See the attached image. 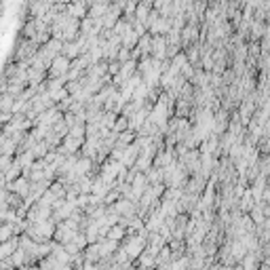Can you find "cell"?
<instances>
[{
  "mask_svg": "<svg viewBox=\"0 0 270 270\" xmlns=\"http://www.w3.org/2000/svg\"><path fill=\"white\" fill-rule=\"evenodd\" d=\"M11 262H13V266H15V268H26V264H28V253L19 247V249L11 256Z\"/></svg>",
  "mask_w": 270,
  "mask_h": 270,
  "instance_id": "cb8c5ba5",
  "label": "cell"
},
{
  "mask_svg": "<svg viewBox=\"0 0 270 270\" xmlns=\"http://www.w3.org/2000/svg\"><path fill=\"white\" fill-rule=\"evenodd\" d=\"M38 266H41L43 270H61V262L57 260V258H53V256H49V258H43L41 262H38Z\"/></svg>",
  "mask_w": 270,
  "mask_h": 270,
  "instance_id": "7402d4cb",
  "label": "cell"
},
{
  "mask_svg": "<svg viewBox=\"0 0 270 270\" xmlns=\"http://www.w3.org/2000/svg\"><path fill=\"white\" fill-rule=\"evenodd\" d=\"M61 55H66L68 59H78L83 55V46H81V43L78 41H74V43H66L63 45V51H61Z\"/></svg>",
  "mask_w": 270,
  "mask_h": 270,
  "instance_id": "9a60e30c",
  "label": "cell"
},
{
  "mask_svg": "<svg viewBox=\"0 0 270 270\" xmlns=\"http://www.w3.org/2000/svg\"><path fill=\"white\" fill-rule=\"evenodd\" d=\"M260 46H262V53H270V26H268V32L264 34V38L260 41Z\"/></svg>",
  "mask_w": 270,
  "mask_h": 270,
  "instance_id": "d590c367",
  "label": "cell"
},
{
  "mask_svg": "<svg viewBox=\"0 0 270 270\" xmlns=\"http://www.w3.org/2000/svg\"><path fill=\"white\" fill-rule=\"evenodd\" d=\"M137 49L141 53V57H144V55H152V36H150V34L141 36L139 43H137Z\"/></svg>",
  "mask_w": 270,
  "mask_h": 270,
  "instance_id": "44dd1931",
  "label": "cell"
},
{
  "mask_svg": "<svg viewBox=\"0 0 270 270\" xmlns=\"http://www.w3.org/2000/svg\"><path fill=\"white\" fill-rule=\"evenodd\" d=\"M131 129V123H129V118L127 116H118V121H116V125H114V133H125V131H129Z\"/></svg>",
  "mask_w": 270,
  "mask_h": 270,
  "instance_id": "f1b7e54d",
  "label": "cell"
},
{
  "mask_svg": "<svg viewBox=\"0 0 270 270\" xmlns=\"http://www.w3.org/2000/svg\"><path fill=\"white\" fill-rule=\"evenodd\" d=\"M0 152H2L4 156H13L15 152H19V144L15 139H11L9 135H2V137H0Z\"/></svg>",
  "mask_w": 270,
  "mask_h": 270,
  "instance_id": "4fadbf2b",
  "label": "cell"
},
{
  "mask_svg": "<svg viewBox=\"0 0 270 270\" xmlns=\"http://www.w3.org/2000/svg\"><path fill=\"white\" fill-rule=\"evenodd\" d=\"M152 9H154V6H150V4H146V2H139V4H137V11H135V19L146 23L148 17H150V13H152Z\"/></svg>",
  "mask_w": 270,
  "mask_h": 270,
  "instance_id": "603a6c76",
  "label": "cell"
},
{
  "mask_svg": "<svg viewBox=\"0 0 270 270\" xmlns=\"http://www.w3.org/2000/svg\"><path fill=\"white\" fill-rule=\"evenodd\" d=\"M258 70H260V72H268L270 74V53H262V57L258 61Z\"/></svg>",
  "mask_w": 270,
  "mask_h": 270,
  "instance_id": "836d02e7",
  "label": "cell"
},
{
  "mask_svg": "<svg viewBox=\"0 0 270 270\" xmlns=\"http://www.w3.org/2000/svg\"><path fill=\"white\" fill-rule=\"evenodd\" d=\"M256 198H253V192H251V188H247L245 190V194L241 196V201H239V209L243 211V213H249L253 207H256Z\"/></svg>",
  "mask_w": 270,
  "mask_h": 270,
  "instance_id": "2e32d148",
  "label": "cell"
},
{
  "mask_svg": "<svg viewBox=\"0 0 270 270\" xmlns=\"http://www.w3.org/2000/svg\"><path fill=\"white\" fill-rule=\"evenodd\" d=\"M131 59H133V57H131V51L123 46L121 53H118V61H121V63H127V61H131Z\"/></svg>",
  "mask_w": 270,
  "mask_h": 270,
  "instance_id": "74e56055",
  "label": "cell"
},
{
  "mask_svg": "<svg viewBox=\"0 0 270 270\" xmlns=\"http://www.w3.org/2000/svg\"><path fill=\"white\" fill-rule=\"evenodd\" d=\"M112 188H114V186H110L104 178L97 176V178L93 180V192H91V194H95V196H101V198H104V201H106V196H108V192H110V190H112Z\"/></svg>",
  "mask_w": 270,
  "mask_h": 270,
  "instance_id": "9c48e42d",
  "label": "cell"
},
{
  "mask_svg": "<svg viewBox=\"0 0 270 270\" xmlns=\"http://www.w3.org/2000/svg\"><path fill=\"white\" fill-rule=\"evenodd\" d=\"M6 188L11 190V192H15L17 196H21L23 201H26V198L30 196V188H32V181L28 180V178H19V180H15L13 184H6Z\"/></svg>",
  "mask_w": 270,
  "mask_h": 270,
  "instance_id": "5b68a950",
  "label": "cell"
},
{
  "mask_svg": "<svg viewBox=\"0 0 270 270\" xmlns=\"http://www.w3.org/2000/svg\"><path fill=\"white\" fill-rule=\"evenodd\" d=\"M121 19H123V9L118 4H110L108 6V13L104 15V28L106 30H112Z\"/></svg>",
  "mask_w": 270,
  "mask_h": 270,
  "instance_id": "8992f818",
  "label": "cell"
},
{
  "mask_svg": "<svg viewBox=\"0 0 270 270\" xmlns=\"http://www.w3.org/2000/svg\"><path fill=\"white\" fill-rule=\"evenodd\" d=\"M125 236H129V230H127L125 226H121V224H116V226L110 228V232H108L106 239H112V241H123Z\"/></svg>",
  "mask_w": 270,
  "mask_h": 270,
  "instance_id": "ffe728a7",
  "label": "cell"
},
{
  "mask_svg": "<svg viewBox=\"0 0 270 270\" xmlns=\"http://www.w3.org/2000/svg\"><path fill=\"white\" fill-rule=\"evenodd\" d=\"M260 169H262V176L270 180V154L260 156Z\"/></svg>",
  "mask_w": 270,
  "mask_h": 270,
  "instance_id": "d6a6232c",
  "label": "cell"
},
{
  "mask_svg": "<svg viewBox=\"0 0 270 270\" xmlns=\"http://www.w3.org/2000/svg\"><path fill=\"white\" fill-rule=\"evenodd\" d=\"M81 232L78 228L74 226H70L68 222H61V224H57V232H55V241L61 243V245H68V243H72L76 239V234Z\"/></svg>",
  "mask_w": 270,
  "mask_h": 270,
  "instance_id": "3957f363",
  "label": "cell"
},
{
  "mask_svg": "<svg viewBox=\"0 0 270 270\" xmlns=\"http://www.w3.org/2000/svg\"><path fill=\"white\" fill-rule=\"evenodd\" d=\"M66 13L70 15V17H76V19H85V17H89V6H85V4H81V2H70L68 4V9H66Z\"/></svg>",
  "mask_w": 270,
  "mask_h": 270,
  "instance_id": "7c38bea8",
  "label": "cell"
},
{
  "mask_svg": "<svg viewBox=\"0 0 270 270\" xmlns=\"http://www.w3.org/2000/svg\"><path fill=\"white\" fill-rule=\"evenodd\" d=\"M13 163H15L13 156H4V154H2V158H0V171L6 173V171H9L11 167H13Z\"/></svg>",
  "mask_w": 270,
  "mask_h": 270,
  "instance_id": "e575fe53",
  "label": "cell"
},
{
  "mask_svg": "<svg viewBox=\"0 0 270 270\" xmlns=\"http://www.w3.org/2000/svg\"><path fill=\"white\" fill-rule=\"evenodd\" d=\"M32 152H34L36 161H43V158L51 152V148H49V144H46V141H38V144L34 146V150H32Z\"/></svg>",
  "mask_w": 270,
  "mask_h": 270,
  "instance_id": "83f0119b",
  "label": "cell"
},
{
  "mask_svg": "<svg viewBox=\"0 0 270 270\" xmlns=\"http://www.w3.org/2000/svg\"><path fill=\"white\" fill-rule=\"evenodd\" d=\"M139 34H137V32H135L133 28L129 30V32H127V34L121 38V41H123V46H125V49H129V51H133L135 49V46H137V43H139Z\"/></svg>",
  "mask_w": 270,
  "mask_h": 270,
  "instance_id": "ac0fdd59",
  "label": "cell"
},
{
  "mask_svg": "<svg viewBox=\"0 0 270 270\" xmlns=\"http://www.w3.org/2000/svg\"><path fill=\"white\" fill-rule=\"evenodd\" d=\"M131 28H133V26H131V23H129V21H125V19H121V21H118V23H116V26L112 28V32H114V34H116L118 38H123V36H125V34H127V32H129Z\"/></svg>",
  "mask_w": 270,
  "mask_h": 270,
  "instance_id": "f546056e",
  "label": "cell"
},
{
  "mask_svg": "<svg viewBox=\"0 0 270 270\" xmlns=\"http://www.w3.org/2000/svg\"><path fill=\"white\" fill-rule=\"evenodd\" d=\"M51 95V99H53V104L57 106V104H61V101H66L68 97H70V91L63 87V89H59V91H55V93H49Z\"/></svg>",
  "mask_w": 270,
  "mask_h": 270,
  "instance_id": "4dcf8cb0",
  "label": "cell"
},
{
  "mask_svg": "<svg viewBox=\"0 0 270 270\" xmlns=\"http://www.w3.org/2000/svg\"><path fill=\"white\" fill-rule=\"evenodd\" d=\"M141 2H146V4H150V6H154L156 0H141Z\"/></svg>",
  "mask_w": 270,
  "mask_h": 270,
  "instance_id": "ab89813d",
  "label": "cell"
},
{
  "mask_svg": "<svg viewBox=\"0 0 270 270\" xmlns=\"http://www.w3.org/2000/svg\"><path fill=\"white\" fill-rule=\"evenodd\" d=\"M83 270H104V268H101L99 264H93V262H87V264L83 266Z\"/></svg>",
  "mask_w": 270,
  "mask_h": 270,
  "instance_id": "f35d334b",
  "label": "cell"
},
{
  "mask_svg": "<svg viewBox=\"0 0 270 270\" xmlns=\"http://www.w3.org/2000/svg\"><path fill=\"white\" fill-rule=\"evenodd\" d=\"M15 108V97L11 93H2V97H0V112H13Z\"/></svg>",
  "mask_w": 270,
  "mask_h": 270,
  "instance_id": "d4e9b609",
  "label": "cell"
},
{
  "mask_svg": "<svg viewBox=\"0 0 270 270\" xmlns=\"http://www.w3.org/2000/svg\"><path fill=\"white\" fill-rule=\"evenodd\" d=\"M266 32H268V23L266 21H256V19H253L249 36H247V43H260L262 38H264Z\"/></svg>",
  "mask_w": 270,
  "mask_h": 270,
  "instance_id": "52a82bcc",
  "label": "cell"
},
{
  "mask_svg": "<svg viewBox=\"0 0 270 270\" xmlns=\"http://www.w3.org/2000/svg\"><path fill=\"white\" fill-rule=\"evenodd\" d=\"M15 158H17V163L23 167V171L32 169V165L36 163V156H34V152H32V150H30V152H19Z\"/></svg>",
  "mask_w": 270,
  "mask_h": 270,
  "instance_id": "d6986e66",
  "label": "cell"
},
{
  "mask_svg": "<svg viewBox=\"0 0 270 270\" xmlns=\"http://www.w3.org/2000/svg\"><path fill=\"white\" fill-rule=\"evenodd\" d=\"M135 139H137V133L133 129L125 131V133H118V144L121 146H131V144H135Z\"/></svg>",
  "mask_w": 270,
  "mask_h": 270,
  "instance_id": "484cf974",
  "label": "cell"
},
{
  "mask_svg": "<svg viewBox=\"0 0 270 270\" xmlns=\"http://www.w3.org/2000/svg\"><path fill=\"white\" fill-rule=\"evenodd\" d=\"M23 176V167L17 163V158H15V163H13V167L6 173H2V181H4V186L6 184H13L15 180H19Z\"/></svg>",
  "mask_w": 270,
  "mask_h": 270,
  "instance_id": "5bb4252c",
  "label": "cell"
},
{
  "mask_svg": "<svg viewBox=\"0 0 270 270\" xmlns=\"http://www.w3.org/2000/svg\"><path fill=\"white\" fill-rule=\"evenodd\" d=\"M15 236V230H13V224H2V228H0V241L6 243L11 241Z\"/></svg>",
  "mask_w": 270,
  "mask_h": 270,
  "instance_id": "1f68e13d",
  "label": "cell"
},
{
  "mask_svg": "<svg viewBox=\"0 0 270 270\" xmlns=\"http://www.w3.org/2000/svg\"><path fill=\"white\" fill-rule=\"evenodd\" d=\"M87 139H78V137H72V135H66L63 137V148H66L68 154H78L83 150Z\"/></svg>",
  "mask_w": 270,
  "mask_h": 270,
  "instance_id": "30bf717a",
  "label": "cell"
},
{
  "mask_svg": "<svg viewBox=\"0 0 270 270\" xmlns=\"http://www.w3.org/2000/svg\"><path fill=\"white\" fill-rule=\"evenodd\" d=\"M188 270H194V268H188Z\"/></svg>",
  "mask_w": 270,
  "mask_h": 270,
  "instance_id": "60d3db41",
  "label": "cell"
},
{
  "mask_svg": "<svg viewBox=\"0 0 270 270\" xmlns=\"http://www.w3.org/2000/svg\"><path fill=\"white\" fill-rule=\"evenodd\" d=\"M70 70H72V59H68L66 55H59V57H55V61L51 63V68H49V78L68 76Z\"/></svg>",
  "mask_w": 270,
  "mask_h": 270,
  "instance_id": "7a4b0ae2",
  "label": "cell"
},
{
  "mask_svg": "<svg viewBox=\"0 0 270 270\" xmlns=\"http://www.w3.org/2000/svg\"><path fill=\"white\" fill-rule=\"evenodd\" d=\"M17 249H19V236H13L11 241L0 245V260H9Z\"/></svg>",
  "mask_w": 270,
  "mask_h": 270,
  "instance_id": "8fae6325",
  "label": "cell"
},
{
  "mask_svg": "<svg viewBox=\"0 0 270 270\" xmlns=\"http://www.w3.org/2000/svg\"><path fill=\"white\" fill-rule=\"evenodd\" d=\"M21 34H23V38H28V41H36V36H38L36 21H34V19L23 21V23H21Z\"/></svg>",
  "mask_w": 270,
  "mask_h": 270,
  "instance_id": "e0dca14e",
  "label": "cell"
},
{
  "mask_svg": "<svg viewBox=\"0 0 270 270\" xmlns=\"http://www.w3.org/2000/svg\"><path fill=\"white\" fill-rule=\"evenodd\" d=\"M108 6L110 4H93L89 9V17L91 19H104V15L108 13Z\"/></svg>",
  "mask_w": 270,
  "mask_h": 270,
  "instance_id": "4316f807",
  "label": "cell"
},
{
  "mask_svg": "<svg viewBox=\"0 0 270 270\" xmlns=\"http://www.w3.org/2000/svg\"><path fill=\"white\" fill-rule=\"evenodd\" d=\"M169 45H167V36H152V57L158 61H165L169 59Z\"/></svg>",
  "mask_w": 270,
  "mask_h": 270,
  "instance_id": "277c9868",
  "label": "cell"
},
{
  "mask_svg": "<svg viewBox=\"0 0 270 270\" xmlns=\"http://www.w3.org/2000/svg\"><path fill=\"white\" fill-rule=\"evenodd\" d=\"M123 247H125V251H127V256H129V260L133 262V260H137L141 253L148 249V236H144L141 232H137V234H129V236L125 239Z\"/></svg>",
  "mask_w": 270,
  "mask_h": 270,
  "instance_id": "6da1fadb",
  "label": "cell"
},
{
  "mask_svg": "<svg viewBox=\"0 0 270 270\" xmlns=\"http://www.w3.org/2000/svg\"><path fill=\"white\" fill-rule=\"evenodd\" d=\"M51 6L46 0H36L34 4H30V19H43L46 13L51 11Z\"/></svg>",
  "mask_w": 270,
  "mask_h": 270,
  "instance_id": "ba28073f",
  "label": "cell"
},
{
  "mask_svg": "<svg viewBox=\"0 0 270 270\" xmlns=\"http://www.w3.org/2000/svg\"><path fill=\"white\" fill-rule=\"evenodd\" d=\"M133 30L137 32L139 36H146V34H148V28H146V23H144V21H137V19L133 21Z\"/></svg>",
  "mask_w": 270,
  "mask_h": 270,
  "instance_id": "8d00e7d4",
  "label": "cell"
}]
</instances>
